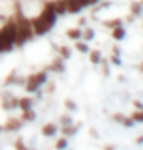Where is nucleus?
I'll list each match as a JSON object with an SVG mask.
<instances>
[{"instance_id":"nucleus-1","label":"nucleus","mask_w":143,"mask_h":150,"mask_svg":"<svg viewBox=\"0 0 143 150\" xmlns=\"http://www.w3.org/2000/svg\"><path fill=\"white\" fill-rule=\"evenodd\" d=\"M32 29H34V35H46L47 32L52 30V27L57 22V14L54 12V8L51 5V2H47L44 8L41 10V14L32 19Z\"/></svg>"},{"instance_id":"nucleus-2","label":"nucleus","mask_w":143,"mask_h":150,"mask_svg":"<svg viewBox=\"0 0 143 150\" xmlns=\"http://www.w3.org/2000/svg\"><path fill=\"white\" fill-rule=\"evenodd\" d=\"M14 22L17 25V42L15 46H22L25 44L27 41H30L34 37V29H32V22L27 21L24 14L20 12V7L17 4V8H15V17H14Z\"/></svg>"},{"instance_id":"nucleus-3","label":"nucleus","mask_w":143,"mask_h":150,"mask_svg":"<svg viewBox=\"0 0 143 150\" xmlns=\"http://www.w3.org/2000/svg\"><path fill=\"white\" fill-rule=\"evenodd\" d=\"M17 42V25L14 19H8L0 27V52H10Z\"/></svg>"},{"instance_id":"nucleus-4","label":"nucleus","mask_w":143,"mask_h":150,"mask_svg":"<svg viewBox=\"0 0 143 150\" xmlns=\"http://www.w3.org/2000/svg\"><path fill=\"white\" fill-rule=\"evenodd\" d=\"M46 83H47V73L39 71V73H34V74H29V78L24 83V89L27 93H37Z\"/></svg>"},{"instance_id":"nucleus-5","label":"nucleus","mask_w":143,"mask_h":150,"mask_svg":"<svg viewBox=\"0 0 143 150\" xmlns=\"http://www.w3.org/2000/svg\"><path fill=\"white\" fill-rule=\"evenodd\" d=\"M66 4V12L68 14H77L84 8L91 7L94 4V0H64Z\"/></svg>"},{"instance_id":"nucleus-6","label":"nucleus","mask_w":143,"mask_h":150,"mask_svg":"<svg viewBox=\"0 0 143 150\" xmlns=\"http://www.w3.org/2000/svg\"><path fill=\"white\" fill-rule=\"evenodd\" d=\"M22 128V120L20 118H14V116H10L7 120V123L4 125V130L5 132H17V130Z\"/></svg>"},{"instance_id":"nucleus-7","label":"nucleus","mask_w":143,"mask_h":150,"mask_svg":"<svg viewBox=\"0 0 143 150\" xmlns=\"http://www.w3.org/2000/svg\"><path fill=\"white\" fill-rule=\"evenodd\" d=\"M2 108H4V110H14V108H19V100H17L15 96L5 95V98L2 100Z\"/></svg>"},{"instance_id":"nucleus-8","label":"nucleus","mask_w":143,"mask_h":150,"mask_svg":"<svg viewBox=\"0 0 143 150\" xmlns=\"http://www.w3.org/2000/svg\"><path fill=\"white\" fill-rule=\"evenodd\" d=\"M59 132V128H57V125L56 123H47V125H44L41 128V133L42 137H47V138H52V137H56V133Z\"/></svg>"},{"instance_id":"nucleus-9","label":"nucleus","mask_w":143,"mask_h":150,"mask_svg":"<svg viewBox=\"0 0 143 150\" xmlns=\"http://www.w3.org/2000/svg\"><path fill=\"white\" fill-rule=\"evenodd\" d=\"M113 120L118 122L120 125H123L125 128H131V127L135 125V122L131 120V116H123L121 113H115V115H113Z\"/></svg>"},{"instance_id":"nucleus-10","label":"nucleus","mask_w":143,"mask_h":150,"mask_svg":"<svg viewBox=\"0 0 143 150\" xmlns=\"http://www.w3.org/2000/svg\"><path fill=\"white\" fill-rule=\"evenodd\" d=\"M49 71H54V73H64V69H66V64H64V59H62L61 56L59 57H56L54 61L51 62V66H49Z\"/></svg>"},{"instance_id":"nucleus-11","label":"nucleus","mask_w":143,"mask_h":150,"mask_svg":"<svg viewBox=\"0 0 143 150\" xmlns=\"http://www.w3.org/2000/svg\"><path fill=\"white\" fill-rule=\"evenodd\" d=\"M51 5L54 8V12L57 14V17L68 14V12H66V4H64V0H51Z\"/></svg>"},{"instance_id":"nucleus-12","label":"nucleus","mask_w":143,"mask_h":150,"mask_svg":"<svg viewBox=\"0 0 143 150\" xmlns=\"http://www.w3.org/2000/svg\"><path fill=\"white\" fill-rule=\"evenodd\" d=\"M79 127H81V125H73V123H71V125H66V127H62V135L64 137H74L76 133H77V132H79Z\"/></svg>"},{"instance_id":"nucleus-13","label":"nucleus","mask_w":143,"mask_h":150,"mask_svg":"<svg viewBox=\"0 0 143 150\" xmlns=\"http://www.w3.org/2000/svg\"><path fill=\"white\" fill-rule=\"evenodd\" d=\"M111 37H113L115 41H123V39L126 37V29L123 27V25L115 27V29H113V32H111Z\"/></svg>"},{"instance_id":"nucleus-14","label":"nucleus","mask_w":143,"mask_h":150,"mask_svg":"<svg viewBox=\"0 0 143 150\" xmlns=\"http://www.w3.org/2000/svg\"><path fill=\"white\" fill-rule=\"evenodd\" d=\"M66 35H68L69 39H73V41H79L82 37V29H79V27L68 29V30H66Z\"/></svg>"},{"instance_id":"nucleus-15","label":"nucleus","mask_w":143,"mask_h":150,"mask_svg":"<svg viewBox=\"0 0 143 150\" xmlns=\"http://www.w3.org/2000/svg\"><path fill=\"white\" fill-rule=\"evenodd\" d=\"M130 12H131V17H138V15H142L143 12V4L142 2H131V5H130Z\"/></svg>"},{"instance_id":"nucleus-16","label":"nucleus","mask_w":143,"mask_h":150,"mask_svg":"<svg viewBox=\"0 0 143 150\" xmlns=\"http://www.w3.org/2000/svg\"><path fill=\"white\" fill-rule=\"evenodd\" d=\"M32 105H34V100H32V98H29V96L19 100V108H20L22 111H24V110H30V108H32Z\"/></svg>"},{"instance_id":"nucleus-17","label":"nucleus","mask_w":143,"mask_h":150,"mask_svg":"<svg viewBox=\"0 0 143 150\" xmlns=\"http://www.w3.org/2000/svg\"><path fill=\"white\" fill-rule=\"evenodd\" d=\"M35 118H37V115H35V111L32 108L30 110H24V111H22V116H20L22 122H34Z\"/></svg>"},{"instance_id":"nucleus-18","label":"nucleus","mask_w":143,"mask_h":150,"mask_svg":"<svg viewBox=\"0 0 143 150\" xmlns=\"http://www.w3.org/2000/svg\"><path fill=\"white\" fill-rule=\"evenodd\" d=\"M56 150H66L69 147V140H68V137H64L62 135L61 138H57V140H56Z\"/></svg>"},{"instance_id":"nucleus-19","label":"nucleus","mask_w":143,"mask_h":150,"mask_svg":"<svg viewBox=\"0 0 143 150\" xmlns=\"http://www.w3.org/2000/svg\"><path fill=\"white\" fill-rule=\"evenodd\" d=\"M89 61L93 64H101V61H103L101 52L99 51H89Z\"/></svg>"},{"instance_id":"nucleus-20","label":"nucleus","mask_w":143,"mask_h":150,"mask_svg":"<svg viewBox=\"0 0 143 150\" xmlns=\"http://www.w3.org/2000/svg\"><path fill=\"white\" fill-rule=\"evenodd\" d=\"M81 39H82V41H86V42L93 41V39H94V29L86 27L84 30H82V37H81Z\"/></svg>"},{"instance_id":"nucleus-21","label":"nucleus","mask_w":143,"mask_h":150,"mask_svg":"<svg viewBox=\"0 0 143 150\" xmlns=\"http://www.w3.org/2000/svg\"><path fill=\"white\" fill-rule=\"evenodd\" d=\"M130 116L135 123H143V110H135Z\"/></svg>"},{"instance_id":"nucleus-22","label":"nucleus","mask_w":143,"mask_h":150,"mask_svg":"<svg viewBox=\"0 0 143 150\" xmlns=\"http://www.w3.org/2000/svg\"><path fill=\"white\" fill-rule=\"evenodd\" d=\"M76 49H77L79 52H82V54H84V52H89L88 42H86V41H82V42H81V39H79V41H76Z\"/></svg>"},{"instance_id":"nucleus-23","label":"nucleus","mask_w":143,"mask_h":150,"mask_svg":"<svg viewBox=\"0 0 143 150\" xmlns=\"http://www.w3.org/2000/svg\"><path fill=\"white\" fill-rule=\"evenodd\" d=\"M59 56H61L62 59H69L71 57V51H69L68 46H61L59 47Z\"/></svg>"},{"instance_id":"nucleus-24","label":"nucleus","mask_w":143,"mask_h":150,"mask_svg":"<svg viewBox=\"0 0 143 150\" xmlns=\"http://www.w3.org/2000/svg\"><path fill=\"white\" fill-rule=\"evenodd\" d=\"M104 25H106V27L115 29V27H118V25H123V22H121V19H113V21H106L104 22Z\"/></svg>"},{"instance_id":"nucleus-25","label":"nucleus","mask_w":143,"mask_h":150,"mask_svg":"<svg viewBox=\"0 0 143 150\" xmlns=\"http://www.w3.org/2000/svg\"><path fill=\"white\" fill-rule=\"evenodd\" d=\"M14 147H15V150H27V147H25V143H24L22 138H17V140H15Z\"/></svg>"},{"instance_id":"nucleus-26","label":"nucleus","mask_w":143,"mask_h":150,"mask_svg":"<svg viewBox=\"0 0 143 150\" xmlns=\"http://www.w3.org/2000/svg\"><path fill=\"white\" fill-rule=\"evenodd\" d=\"M71 123H73L71 115H62L61 116V127H66V125H71Z\"/></svg>"},{"instance_id":"nucleus-27","label":"nucleus","mask_w":143,"mask_h":150,"mask_svg":"<svg viewBox=\"0 0 143 150\" xmlns=\"http://www.w3.org/2000/svg\"><path fill=\"white\" fill-rule=\"evenodd\" d=\"M64 106H66L68 110H71V111H74V110L77 108V105H76L73 100H66V101H64Z\"/></svg>"},{"instance_id":"nucleus-28","label":"nucleus","mask_w":143,"mask_h":150,"mask_svg":"<svg viewBox=\"0 0 143 150\" xmlns=\"http://www.w3.org/2000/svg\"><path fill=\"white\" fill-rule=\"evenodd\" d=\"M111 62L115 64V66H121V59H120V56H111Z\"/></svg>"},{"instance_id":"nucleus-29","label":"nucleus","mask_w":143,"mask_h":150,"mask_svg":"<svg viewBox=\"0 0 143 150\" xmlns=\"http://www.w3.org/2000/svg\"><path fill=\"white\" fill-rule=\"evenodd\" d=\"M133 106H135L136 110H143V105L140 101H133Z\"/></svg>"},{"instance_id":"nucleus-30","label":"nucleus","mask_w":143,"mask_h":150,"mask_svg":"<svg viewBox=\"0 0 143 150\" xmlns=\"http://www.w3.org/2000/svg\"><path fill=\"white\" fill-rule=\"evenodd\" d=\"M138 145H143V135H140V137H136V140H135Z\"/></svg>"},{"instance_id":"nucleus-31","label":"nucleus","mask_w":143,"mask_h":150,"mask_svg":"<svg viewBox=\"0 0 143 150\" xmlns=\"http://www.w3.org/2000/svg\"><path fill=\"white\" fill-rule=\"evenodd\" d=\"M52 91H54V84H52V83H49V84H47V93H52Z\"/></svg>"},{"instance_id":"nucleus-32","label":"nucleus","mask_w":143,"mask_h":150,"mask_svg":"<svg viewBox=\"0 0 143 150\" xmlns=\"http://www.w3.org/2000/svg\"><path fill=\"white\" fill-rule=\"evenodd\" d=\"M0 132H4V127H2V125H0Z\"/></svg>"},{"instance_id":"nucleus-33","label":"nucleus","mask_w":143,"mask_h":150,"mask_svg":"<svg viewBox=\"0 0 143 150\" xmlns=\"http://www.w3.org/2000/svg\"><path fill=\"white\" fill-rule=\"evenodd\" d=\"M106 150H115V149H111V147H108V149H106Z\"/></svg>"},{"instance_id":"nucleus-34","label":"nucleus","mask_w":143,"mask_h":150,"mask_svg":"<svg viewBox=\"0 0 143 150\" xmlns=\"http://www.w3.org/2000/svg\"><path fill=\"white\" fill-rule=\"evenodd\" d=\"M140 69H142V71H143V64H142V66H140Z\"/></svg>"},{"instance_id":"nucleus-35","label":"nucleus","mask_w":143,"mask_h":150,"mask_svg":"<svg viewBox=\"0 0 143 150\" xmlns=\"http://www.w3.org/2000/svg\"><path fill=\"white\" fill-rule=\"evenodd\" d=\"M96 2H99V0H94V4H96Z\"/></svg>"},{"instance_id":"nucleus-36","label":"nucleus","mask_w":143,"mask_h":150,"mask_svg":"<svg viewBox=\"0 0 143 150\" xmlns=\"http://www.w3.org/2000/svg\"><path fill=\"white\" fill-rule=\"evenodd\" d=\"M27 150H29V149H27Z\"/></svg>"}]
</instances>
